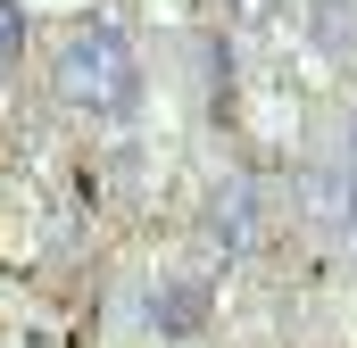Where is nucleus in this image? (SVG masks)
Masks as SVG:
<instances>
[{
  "label": "nucleus",
  "mask_w": 357,
  "mask_h": 348,
  "mask_svg": "<svg viewBox=\"0 0 357 348\" xmlns=\"http://www.w3.org/2000/svg\"><path fill=\"white\" fill-rule=\"evenodd\" d=\"M67 84L75 91H91L108 116L133 100V67H125V50H116V33H84L75 50H67Z\"/></svg>",
  "instance_id": "f257e3e1"
},
{
  "label": "nucleus",
  "mask_w": 357,
  "mask_h": 348,
  "mask_svg": "<svg viewBox=\"0 0 357 348\" xmlns=\"http://www.w3.org/2000/svg\"><path fill=\"white\" fill-rule=\"evenodd\" d=\"M349 224H357V199H349Z\"/></svg>",
  "instance_id": "f03ea898"
}]
</instances>
